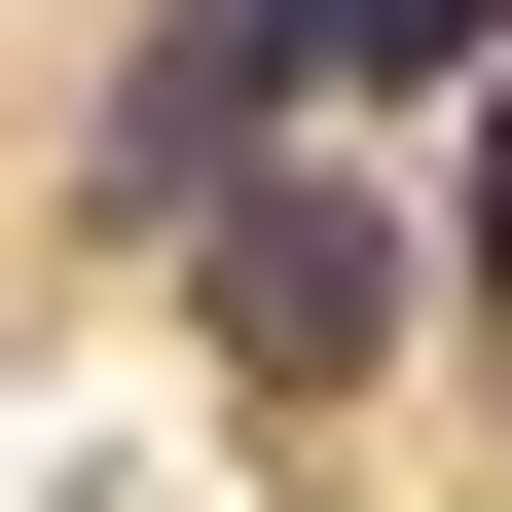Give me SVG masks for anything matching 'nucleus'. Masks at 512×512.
Segmentation results:
<instances>
[{"label":"nucleus","mask_w":512,"mask_h":512,"mask_svg":"<svg viewBox=\"0 0 512 512\" xmlns=\"http://www.w3.org/2000/svg\"><path fill=\"white\" fill-rule=\"evenodd\" d=\"M183 220H220L183 293H220V366H256V403H330V366L403 330V220H366V183H183Z\"/></svg>","instance_id":"obj_1"},{"label":"nucleus","mask_w":512,"mask_h":512,"mask_svg":"<svg viewBox=\"0 0 512 512\" xmlns=\"http://www.w3.org/2000/svg\"><path fill=\"white\" fill-rule=\"evenodd\" d=\"M476 293H512V110H476Z\"/></svg>","instance_id":"obj_3"},{"label":"nucleus","mask_w":512,"mask_h":512,"mask_svg":"<svg viewBox=\"0 0 512 512\" xmlns=\"http://www.w3.org/2000/svg\"><path fill=\"white\" fill-rule=\"evenodd\" d=\"M293 74H512V0H293Z\"/></svg>","instance_id":"obj_2"}]
</instances>
